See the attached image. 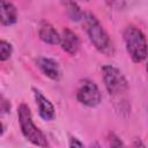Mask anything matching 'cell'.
<instances>
[{
    "mask_svg": "<svg viewBox=\"0 0 148 148\" xmlns=\"http://www.w3.org/2000/svg\"><path fill=\"white\" fill-rule=\"evenodd\" d=\"M60 36H61V38H60L59 45L61 46V49L66 53H68L71 56H75L79 52L80 46H81L79 36L69 28H64Z\"/></svg>",
    "mask_w": 148,
    "mask_h": 148,
    "instance_id": "8",
    "label": "cell"
},
{
    "mask_svg": "<svg viewBox=\"0 0 148 148\" xmlns=\"http://www.w3.org/2000/svg\"><path fill=\"white\" fill-rule=\"evenodd\" d=\"M146 71H147V73H148V61L146 62Z\"/></svg>",
    "mask_w": 148,
    "mask_h": 148,
    "instance_id": "18",
    "label": "cell"
},
{
    "mask_svg": "<svg viewBox=\"0 0 148 148\" xmlns=\"http://www.w3.org/2000/svg\"><path fill=\"white\" fill-rule=\"evenodd\" d=\"M13 54V46L9 42L1 39L0 40V60L3 62L8 60Z\"/></svg>",
    "mask_w": 148,
    "mask_h": 148,
    "instance_id": "12",
    "label": "cell"
},
{
    "mask_svg": "<svg viewBox=\"0 0 148 148\" xmlns=\"http://www.w3.org/2000/svg\"><path fill=\"white\" fill-rule=\"evenodd\" d=\"M104 2L114 10H123L126 7V0H104Z\"/></svg>",
    "mask_w": 148,
    "mask_h": 148,
    "instance_id": "13",
    "label": "cell"
},
{
    "mask_svg": "<svg viewBox=\"0 0 148 148\" xmlns=\"http://www.w3.org/2000/svg\"><path fill=\"white\" fill-rule=\"evenodd\" d=\"M108 141H109V145H110L111 147H120V146H124V143L121 142V140H120L114 133H110V134H109Z\"/></svg>",
    "mask_w": 148,
    "mask_h": 148,
    "instance_id": "14",
    "label": "cell"
},
{
    "mask_svg": "<svg viewBox=\"0 0 148 148\" xmlns=\"http://www.w3.org/2000/svg\"><path fill=\"white\" fill-rule=\"evenodd\" d=\"M133 146H142V147H143V146H145V143H142V142H140V141H136V142H134V143H133Z\"/></svg>",
    "mask_w": 148,
    "mask_h": 148,
    "instance_id": "17",
    "label": "cell"
},
{
    "mask_svg": "<svg viewBox=\"0 0 148 148\" xmlns=\"http://www.w3.org/2000/svg\"><path fill=\"white\" fill-rule=\"evenodd\" d=\"M102 77L104 82V87L109 92L110 97H112L114 105L118 103V111L128 112L130 105L126 99V94L128 91V82L125 75L121 73L119 68L112 65H105L102 67Z\"/></svg>",
    "mask_w": 148,
    "mask_h": 148,
    "instance_id": "1",
    "label": "cell"
},
{
    "mask_svg": "<svg viewBox=\"0 0 148 148\" xmlns=\"http://www.w3.org/2000/svg\"><path fill=\"white\" fill-rule=\"evenodd\" d=\"M123 40L131 60L140 64L148 58V42L145 34L135 25H127L123 31Z\"/></svg>",
    "mask_w": 148,
    "mask_h": 148,
    "instance_id": "3",
    "label": "cell"
},
{
    "mask_svg": "<svg viewBox=\"0 0 148 148\" xmlns=\"http://www.w3.org/2000/svg\"><path fill=\"white\" fill-rule=\"evenodd\" d=\"M38 37L42 42L50 44V45H59L60 44V34L56 30V28L46 22V21H42L38 28Z\"/></svg>",
    "mask_w": 148,
    "mask_h": 148,
    "instance_id": "9",
    "label": "cell"
},
{
    "mask_svg": "<svg viewBox=\"0 0 148 148\" xmlns=\"http://www.w3.org/2000/svg\"><path fill=\"white\" fill-rule=\"evenodd\" d=\"M81 23L92 46L99 53L112 57L114 54V45L98 18L92 13L87 12L84 13Z\"/></svg>",
    "mask_w": 148,
    "mask_h": 148,
    "instance_id": "2",
    "label": "cell"
},
{
    "mask_svg": "<svg viewBox=\"0 0 148 148\" xmlns=\"http://www.w3.org/2000/svg\"><path fill=\"white\" fill-rule=\"evenodd\" d=\"M32 95L35 98V103L38 109V114L43 120L51 121L56 117V109L52 102L37 88H32Z\"/></svg>",
    "mask_w": 148,
    "mask_h": 148,
    "instance_id": "6",
    "label": "cell"
},
{
    "mask_svg": "<svg viewBox=\"0 0 148 148\" xmlns=\"http://www.w3.org/2000/svg\"><path fill=\"white\" fill-rule=\"evenodd\" d=\"M1 112L2 113H8L10 112V103L7 101L3 96H1Z\"/></svg>",
    "mask_w": 148,
    "mask_h": 148,
    "instance_id": "15",
    "label": "cell"
},
{
    "mask_svg": "<svg viewBox=\"0 0 148 148\" xmlns=\"http://www.w3.org/2000/svg\"><path fill=\"white\" fill-rule=\"evenodd\" d=\"M68 146L69 147H83V142H81L75 136H71L69 139V142H68Z\"/></svg>",
    "mask_w": 148,
    "mask_h": 148,
    "instance_id": "16",
    "label": "cell"
},
{
    "mask_svg": "<svg viewBox=\"0 0 148 148\" xmlns=\"http://www.w3.org/2000/svg\"><path fill=\"white\" fill-rule=\"evenodd\" d=\"M17 118L21 132L23 136L35 146L38 147H49L50 143L47 141L46 135L35 125L32 120V114L29 106L25 103H21L17 108Z\"/></svg>",
    "mask_w": 148,
    "mask_h": 148,
    "instance_id": "4",
    "label": "cell"
},
{
    "mask_svg": "<svg viewBox=\"0 0 148 148\" xmlns=\"http://www.w3.org/2000/svg\"><path fill=\"white\" fill-rule=\"evenodd\" d=\"M76 99L80 104L84 106L95 108L99 105L102 101V95L97 84L94 81L89 79H83L79 82L76 89Z\"/></svg>",
    "mask_w": 148,
    "mask_h": 148,
    "instance_id": "5",
    "label": "cell"
},
{
    "mask_svg": "<svg viewBox=\"0 0 148 148\" xmlns=\"http://www.w3.org/2000/svg\"><path fill=\"white\" fill-rule=\"evenodd\" d=\"M82 1H89V0H82Z\"/></svg>",
    "mask_w": 148,
    "mask_h": 148,
    "instance_id": "19",
    "label": "cell"
},
{
    "mask_svg": "<svg viewBox=\"0 0 148 148\" xmlns=\"http://www.w3.org/2000/svg\"><path fill=\"white\" fill-rule=\"evenodd\" d=\"M62 3H64V7L66 9L68 17L72 21H74V22H81L82 21L84 13L81 10L79 5L74 0H62Z\"/></svg>",
    "mask_w": 148,
    "mask_h": 148,
    "instance_id": "11",
    "label": "cell"
},
{
    "mask_svg": "<svg viewBox=\"0 0 148 148\" xmlns=\"http://www.w3.org/2000/svg\"><path fill=\"white\" fill-rule=\"evenodd\" d=\"M0 22L2 27H10L17 22V9L9 0H0Z\"/></svg>",
    "mask_w": 148,
    "mask_h": 148,
    "instance_id": "10",
    "label": "cell"
},
{
    "mask_svg": "<svg viewBox=\"0 0 148 148\" xmlns=\"http://www.w3.org/2000/svg\"><path fill=\"white\" fill-rule=\"evenodd\" d=\"M36 65L39 68V71L50 80L59 81L61 77V69L58 64L52 58L49 57H39L36 59Z\"/></svg>",
    "mask_w": 148,
    "mask_h": 148,
    "instance_id": "7",
    "label": "cell"
}]
</instances>
